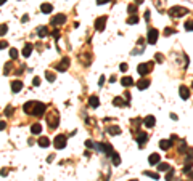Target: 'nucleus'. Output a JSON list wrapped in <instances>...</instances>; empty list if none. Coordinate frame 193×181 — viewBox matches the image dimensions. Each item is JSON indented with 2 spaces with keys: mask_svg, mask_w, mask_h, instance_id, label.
Masks as SVG:
<instances>
[{
  "mask_svg": "<svg viewBox=\"0 0 193 181\" xmlns=\"http://www.w3.org/2000/svg\"><path fill=\"white\" fill-rule=\"evenodd\" d=\"M153 64H155L153 61H148V63H140L139 67H137V71H139L140 75H147V74L153 69Z\"/></svg>",
  "mask_w": 193,
  "mask_h": 181,
  "instance_id": "f257e3e1",
  "label": "nucleus"
},
{
  "mask_svg": "<svg viewBox=\"0 0 193 181\" xmlns=\"http://www.w3.org/2000/svg\"><path fill=\"white\" fill-rule=\"evenodd\" d=\"M187 13H188V10L184 8V7H172V8L169 10V15L172 18H180L184 15H187Z\"/></svg>",
  "mask_w": 193,
  "mask_h": 181,
  "instance_id": "f03ea898",
  "label": "nucleus"
},
{
  "mask_svg": "<svg viewBox=\"0 0 193 181\" xmlns=\"http://www.w3.org/2000/svg\"><path fill=\"white\" fill-rule=\"evenodd\" d=\"M158 37H159V32H158V29H150L148 31V35H147V42L150 45H155L158 40Z\"/></svg>",
  "mask_w": 193,
  "mask_h": 181,
  "instance_id": "7ed1b4c3",
  "label": "nucleus"
},
{
  "mask_svg": "<svg viewBox=\"0 0 193 181\" xmlns=\"http://www.w3.org/2000/svg\"><path fill=\"white\" fill-rule=\"evenodd\" d=\"M53 144L56 149H65L66 148V136L65 135H56L53 140Z\"/></svg>",
  "mask_w": 193,
  "mask_h": 181,
  "instance_id": "20e7f679",
  "label": "nucleus"
},
{
  "mask_svg": "<svg viewBox=\"0 0 193 181\" xmlns=\"http://www.w3.org/2000/svg\"><path fill=\"white\" fill-rule=\"evenodd\" d=\"M44 112H45V104H44V103H36L34 111H32V116L42 117V116H44Z\"/></svg>",
  "mask_w": 193,
  "mask_h": 181,
  "instance_id": "39448f33",
  "label": "nucleus"
},
{
  "mask_svg": "<svg viewBox=\"0 0 193 181\" xmlns=\"http://www.w3.org/2000/svg\"><path fill=\"white\" fill-rule=\"evenodd\" d=\"M95 149H98V151H105V152H106V156H111V154H113V148H111V144H106V143L95 144Z\"/></svg>",
  "mask_w": 193,
  "mask_h": 181,
  "instance_id": "423d86ee",
  "label": "nucleus"
},
{
  "mask_svg": "<svg viewBox=\"0 0 193 181\" xmlns=\"http://www.w3.org/2000/svg\"><path fill=\"white\" fill-rule=\"evenodd\" d=\"M47 122H48L50 128L53 130V128H56V127H58V122H60V119H58V116H56V114H52V116H48V117H47Z\"/></svg>",
  "mask_w": 193,
  "mask_h": 181,
  "instance_id": "0eeeda50",
  "label": "nucleus"
},
{
  "mask_svg": "<svg viewBox=\"0 0 193 181\" xmlns=\"http://www.w3.org/2000/svg\"><path fill=\"white\" fill-rule=\"evenodd\" d=\"M68 66H69V58H63L61 63H60V64H56L58 72H65L66 69H68Z\"/></svg>",
  "mask_w": 193,
  "mask_h": 181,
  "instance_id": "6e6552de",
  "label": "nucleus"
},
{
  "mask_svg": "<svg viewBox=\"0 0 193 181\" xmlns=\"http://www.w3.org/2000/svg\"><path fill=\"white\" fill-rule=\"evenodd\" d=\"M65 23H66V16H65V15H56V16L52 18V24H53V26L65 24Z\"/></svg>",
  "mask_w": 193,
  "mask_h": 181,
  "instance_id": "1a4fd4ad",
  "label": "nucleus"
},
{
  "mask_svg": "<svg viewBox=\"0 0 193 181\" xmlns=\"http://www.w3.org/2000/svg\"><path fill=\"white\" fill-rule=\"evenodd\" d=\"M105 24H106V16H102L95 21V29L97 31H103L105 29Z\"/></svg>",
  "mask_w": 193,
  "mask_h": 181,
  "instance_id": "9d476101",
  "label": "nucleus"
},
{
  "mask_svg": "<svg viewBox=\"0 0 193 181\" xmlns=\"http://www.w3.org/2000/svg\"><path fill=\"white\" fill-rule=\"evenodd\" d=\"M145 127H148V128H151V127H155V124H156V119H155V116H147L143 120Z\"/></svg>",
  "mask_w": 193,
  "mask_h": 181,
  "instance_id": "9b49d317",
  "label": "nucleus"
},
{
  "mask_svg": "<svg viewBox=\"0 0 193 181\" xmlns=\"http://www.w3.org/2000/svg\"><path fill=\"white\" fill-rule=\"evenodd\" d=\"M148 87H150V80H148V79H140V80L137 82V88L139 90H147Z\"/></svg>",
  "mask_w": 193,
  "mask_h": 181,
  "instance_id": "f8f14e48",
  "label": "nucleus"
},
{
  "mask_svg": "<svg viewBox=\"0 0 193 181\" xmlns=\"http://www.w3.org/2000/svg\"><path fill=\"white\" fill-rule=\"evenodd\" d=\"M179 93H180V98L182 100H188L190 98V90L185 87V85H182L180 88H179Z\"/></svg>",
  "mask_w": 193,
  "mask_h": 181,
  "instance_id": "ddd939ff",
  "label": "nucleus"
},
{
  "mask_svg": "<svg viewBox=\"0 0 193 181\" xmlns=\"http://www.w3.org/2000/svg\"><path fill=\"white\" fill-rule=\"evenodd\" d=\"M147 140H148V135H147V133L140 132L139 135H137V141H139V146H140V148L145 144V141H147Z\"/></svg>",
  "mask_w": 193,
  "mask_h": 181,
  "instance_id": "4468645a",
  "label": "nucleus"
},
{
  "mask_svg": "<svg viewBox=\"0 0 193 181\" xmlns=\"http://www.w3.org/2000/svg\"><path fill=\"white\" fill-rule=\"evenodd\" d=\"M32 48H34L32 43H26L24 48H23V56H24V58H29V56H31V53H32Z\"/></svg>",
  "mask_w": 193,
  "mask_h": 181,
  "instance_id": "2eb2a0df",
  "label": "nucleus"
},
{
  "mask_svg": "<svg viewBox=\"0 0 193 181\" xmlns=\"http://www.w3.org/2000/svg\"><path fill=\"white\" fill-rule=\"evenodd\" d=\"M89 104H90V108H98V106H100V100H98V96L92 95V96L89 98Z\"/></svg>",
  "mask_w": 193,
  "mask_h": 181,
  "instance_id": "dca6fc26",
  "label": "nucleus"
},
{
  "mask_svg": "<svg viewBox=\"0 0 193 181\" xmlns=\"http://www.w3.org/2000/svg\"><path fill=\"white\" fill-rule=\"evenodd\" d=\"M171 146H172V140H161L159 141V148L164 149V151H167Z\"/></svg>",
  "mask_w": 193,
  "mask_h": 181,
  "instance_id": "f3484780",
  "label": "nucleus"
},
{
  "mask_svg": "<svg viewBox=\"0 0 193 181\" xmlns=\"http://www.w3.org/2000/svg\"><path fill=\"white\" fill-rule=\"evenodd\" d=\"M21 88H23V82H21V80H13L11 82V90L15 93H18Z\"/></svg>",
  "mask_w": 193,
  "mask_h": 181,
  "instance_id": "a211bd4d",
  "label": "nucleus"
},
{
  "mask_svg": "<svg viewBox=\"0 0 193 181\" xmlns=\"http://www.w3.org/2000/svg\"><path fill=\"white\" fill-rule=\"evenodd\" d=\"M37 144L40 146V148H48V146H50V140L47 136H42V138H39Z\"/></svg>",
  "mask_w": 193,
  "mask_h": 181,
  "instance_id": "6ab92c4d",
  "label": "nucleus"
},
{
  "mask_svg": "<svg viewBox=\"0 0 193 181\" xmlns=\"http://www.w3.org/2000/svg\"><path fill=\"white\" fill-rule=\"evenodd\" d=\"M159 160H161V156H159V154H151V156H150V159H148V162H150L151 165L159 164Z\"/></svg>",
  "mask_w": 193,
  "mask_h": 181,
  "instance_id": "aec40b11",
  "label": "nucleus"
},
{
  "mask_svg": "<svg viewBox=\"0 0 193 181\" xmlns=\"http://www.w3.org/2000/svg\"><path fill=\"white\" fill-rule=\"evenodd\" d=\"M34 106H36V103H32V101H29V103H26L24 104V108H23V111H24V112H32L34 111Z\"/></svg>",
  "mask_w": 193,
  "mask_h": 181,
  "instance_id": "412c9836",
  "label": "nucleus"
},
{
  "mask_svg": "<svg viewBox=\"0 0 193 181\" xmlns=\"http://www.w3.org/2000/svg\"><path fill=\"white\" fill-rule=\"evenodd\" d=\"M106 132L110 133V135H114V136H116V135H119V133H121V128L118 127V125H113V127H110Z\"/></svg>",
  "mask_w": 193,
  "mask_h": 181,
  "instance_id": "4be33fe9",
  "label": "nucleus"
},
{
  "mask_svg": "<svg viewBox=\"0 0 193 181\" xmlns=\"http://www.w3.org/2000/svg\"><path fill=\"white\" fill-rule=\"evenodd\" d=\"M40 10H42V13H52V11H53V7H52L50 3H42Z\"/></svg>",
  "mask_w": 193,
  "mask_h": 181,
  "instance_id": "5701e85b",
  "label": "nucleus"
},
{
  "mask_svg": "<svg viewBox=\"0 0 193 181\" xmlns=\"http://www.w3.org/2000/svg\"><path fill=\"white\" fill-rule=\"evenodd\" d=\"M122 85L124 87H130V85H134V79L132 77H122Z\"/></svg>",
  "mask_w": 193,
  "mask_h": 181,
  "instance_id": "b1692460",
  "label": "nucleus"
},
{
  "mask_svg": "<svg viewBox=\"0 0 193 181\" xmlns=\"http://www.w3.org/2000/svg\"><path fill=\"white\" fill-rule=\"evenodd\" d=\"M31 132H32L34 135H39V133L42 132V125L40 124H34L32 127H31Z\"/></svg>",
  "mask_w": 193,
  "mask_h": 181,
  "instance_id": "393cba45",
  "label": "nucleus"
},
{
  "mask_svg": "<svg viewBox=\"0 0 193 181\" xmlns=\"http://www.w3.org/2000/svg\"><path fill=\"white\" fill-rule=\"evenodd\" d=\"M37 32H39V37H40V39H44V37H45L47 34H48V29H47L45 26H40V27H39V31H37Z\"/></svg>",
  "mask_w": 193,
  "mask_h": 181,
  "instance_id": "a878e982",
  "label": "nucleus"
},
{
  "mask_svg": "<svg viewBox=\"0 0 193 181\" xmlns=\"http://www.w3.org/2000/svg\"><path fill=\"white\" fill-rule=\"evenodd\" d=\"M111 159H113V164H114V165H119L121 164V157H119V154H118V152L111 154Z\"/></svg>",
  "mask_w": 193,
  "mask_h": 181,
  "instance_id": "bb28decb",
  "label": "nucleus"
},
{
  "mask_svg": "<svg viewBox=\"0 0 193 181\" xmlns=\"http://www.w3.org/2000/svg\"><path fill=\"white\" fill-rule=\"evenodd\" d=\"M137 23H139V16L137 15H130L127 18V24H137Z\"/></svg>",
  "mask_w": 193,
  "mask_h": 181,
  "instance_id": "cd10ccee",
  "label": "nucleus"
},
{
  "mask_svg": "<svg viewBox=\"0 0 193 181\" xmlns=\"http://www.w3.org/2000/svg\"><path fill=\"white\" fill-rule=\"evenodd\" d=\"M113 103H114V106H118V108H119V106H122V104H126V106H127V103H124V101H122V98H119V96H116L114 100H113Z\"/></svg>",
  "mask_w": 193,
  "mask_h": 181,
  "instance_id": "c85d7f7f",
  "label": "nucleus"
},
{
  "mask_svg": "<svg viewBox=\"0 0 193 181\" xmlns=\"http://www.w3.org/2000/svg\"><path fill=\"white\" fill-rule=\"evenodd\" d=\"M143 175H147V176H150V178H153V180H159V175L158 173H155V172H143Z\"/></svg>",
  "mask_w": 193,
  "mask_h": 181,
  "instance_id": "c756f323",
  "label": "nucleus"
},
{
  "mask_svg": "<svg viewBox=\"0 0 193 181\" xmlns=\"http://www.w3.org/2000/svg\"><path fill=\"white\" fill-rule=\"evenodd\" d=\"M158 170H159V172H167V170H169V164H164V162H163V164H159Z\"/></svg>",
  "mask_w": 193,
  "mask_h": 181,
  "instance_id": "7c9ffc66",
  "label": "nucleus"
},
{
  "mask_svg": "<svg viewBox=\"0 0 193 181\" xmlns=\"http://www.w3.org/2000/svg\"><path fill=\"white\" fill-rule=\"evenodd\" d=\"M172 176H174V168H169L167 175H166V181H172Z\"/></svg>",
  "mask_w": 193,
  "mask_h": 181,
  "instance_id": "2f4dec72",
  "label": "nucleus"
},
{
  "mask_svg": "<svg viewBox=\"0 0 193 181\" xmlns=\"http://www.w3.org/2000/svg\"><path fill=\"white\" fill-rule=\"evenodd\" d=\"M45 79L48 82H55V74L53 72H45Z\"/></svg>",
  "mask_w": 193,
  "mask_h": 181,
  "instance_id": "473e14b6",
  "label": "nucleus"
},
{
  "mask_svg": "<svg viewBox=\"0 0 193 181\" xmlns=\"http://www.w3.org/2000/svg\"><path fill=\"white\" fill-rule=\"evenodd\" d=\"M10 58H11V59H16V58H18V50L16 48L10 50Z\"/></svg>",
  "mask_w": 193,
  "mask_h": 181,
  "instance_id": "72a5a7b5",
  "label": "nucleus"
},
{
  "mask_svg": "<svg viewBox=\"0 0 193 181\" xmlns=\"http://www.w3.org/2000/svg\"><path fill=\"white\" fill-rule=\"evenodd\" d=\"M184 27H185V31H193V21H187L184 24Z\"/></svg>",
  "mask_w": 193,
  "mask_h": 181,
  "instance_id": "f704fd0d",
  "label": "nucleus"
},
{
  "mask_svg": "<svg viewBox=\"0 0 193 181\" xmlns=\"http://www.w3.org/2000/svg\"><path fill=\"white\" fill-rule=\"evenodd\" d=\"M127 11L130 13V15H135L134 11H137V7H135L134 3H132V5H129V7H127Z\"/></svg>",
  "mask_w": 193,
  "mask_h": 181,
  "instance_id": "c9c22d12",
  "label": "nucleus"
},
{
  "mask_svg": "<svg viewBox=\"0 0 193 181\" xmlns=\"http://www.w3.org/2000/svg\"><path fill=\"white\" fill-rule=\"evenodd\" d=\"M3 114H5V116H11V114H13V108H11V106H8V108H5Z\"/></svg>",
  "mask_w": 193,
  "mask_h": 181,
  "instance_id": "e433bc0d",
  "label": "nucleus"
},
{
  "mask_svg": "<svg viewBox=\"0 0 193 181\" xmlns=\"http://www.w3.org/2000/svg\"><path fill=\"white\" fill-rule=\"evenodd\" d=\"M155 61H158V63H163V61H164V56H163L161 53H156V56H155Z\"/></svg>",
  "mask_w": 193,
  "mask_h": 181,
  "instance_id": "4c0bfd02",
  "label": "nucleus"
},
{
  "mask_svg": "<svg viewBox=\"0 0 193 181\" xmlns=\"http://www.w3.org/2000/svg\"><path fill=\"white\" fill-rule=\"evenodd\" d=\"M10 69H11V63H7V64H5V69H3V74H5V75L10 72Z\"/></svg>",
  "mask_w": 193,
  "mask_h": 181,
  "instance_id": "58836bf2",
  "label": "nucleus"
},
{
  "mask_svg": "<svg viewBox=\"0 0 193 181\" xmlns=\"http://www.w3.org/2000/svg\"><path fill=\"white\" fill-rule=\"evenodd\" d=\"M174 32H176V31H174L172 27H166L164 29V35H171V34H174Z\"/></svg>",
  "mask_w": 193,
  "mask_h": 181,
  "instance_id": "ea45409f",
  "label": "nucleus"
},
{
  "mask_svg": "<svg viewBox=\"0 0 193 181\" xmlns=\"http://www.w3.org/2000/svg\"><path fill=\"white\" fill-rule=\"evenodd\" d=\"M32 85H34V87H39V85H40V77H34Z\"/></svg>",
  "mask_w": 193,
  "mask_h": 181,
  "instance_id": "a19ab883",
  "label": "nucleus"
},
{
  "mask_svg": "<svg viewBox=\"0 0 193 181\" xmlns=\"http://www.w3.org/2000/svg\"><path fill=\"white\" fill-rule=\"evenodd\" d=\"M185 151H187V144H185V143H184V144H182L180 148H179V152H180V154H184Z\"/></svg>",
  "mask_w": 193,
  "mask_h": 181,
  "instance_id": "79ce46f5",
  "label": "nucleus"
},
{
  "mask_svg": "<svg viewBox=\"0 0 193 181\" xmlns=\"http://www.w3.org/2000/svg\"><path fill=\"white\" fill-rule=\"evenodd\" d=\"M7 31H8L7 24H2V35H5V34H7Z\"/></svg>",
  "mask_w": 193,
  "mask_h": 181,
  "instance_id": "37998d69",
  "label": "nucleus"
},
{
  "mask_svg": "<svg viewBox=\"0 0 193 181\" xmlns=\"http://www.w3.org/2000/svg\"><path fill=\"white\" fill-rule=\"evenodd\" d=\"M119 69L122 71V72H126V71H127V64H126V63H122V64L119 66Z\"/></svg>",
  "mask_w": 193,
  "mask_h": 181,
  "instance_id": "c03bdc74",
  "label": "nucleus"
},
{
  "mask_svg": "<svg viewBox=\"0 0 193 181\" xmlns=\"http://www.w3.org/2000/svg\"><path fill=\"white\" fill-rule=\"evenodd\" d=\"M85 146H87V148H95V144L92 143L90 140H89V141H85Z\"/></svg>",
  "mask_w": 193,
  "mask_h": 181,
  "instance_id": "a18cd8bd",
  "label": "nucleus"
},
{
  "mask_svg": "<svg viewBox=\"0 0 193 181\" xmlns=\"http://www.w3.org/2000/svg\"><path fill=\"white\" fill-rule=\"evenodd\" d=\"M52 35H53L55 39H58V37H60V31H56V29H55L53 32H52Z\"/></svg>",
  "mask_w": 193,
  "mask_h": 181,
  "instance_id": "49530a36",
  "label": "nucleus"
},
{
  "mask_svg": "<svg viewBox=\"0 0 193 181\" xmlns=\"http://www.w3.org/2000/svg\"><path fill=\"white\" fill-rule=\"evenodd\" d=\"M103 83H105V75H102V77H100V80H98V85H100V87H102Z\"/></svg>",
  "mask_w": 193,
  "mask_h": 181,
  "instance_id": "de8ad7c7",
  "label": "nucleus"
},
{
  "mask_svg": "<svg viewBox=\"0 0 193 181\" xmlns=\"http://www.w3.org/2000/svg\"><path fill=\"white\" fill-rule=\"evenodd\" d=\"M145 19H150V11H148V10H147V11H145Z\"/></svg>",
  "mask_w": 193,
  "mask_h": 181,
  "instance_id": "09e8293b",
  "label": "nucleus"
},
{
  "mask_svg": "<svg viewBox=\"0 0 193 181\" xmlns=\"http://www.w3.org/2000/svg\"><path fill=\"white\" fill-rule=\"evenodd\" d=\"M106 2H108V0H97V3H98V5H103V3H106Z\"/></svg>",
  "mask_w": 193,
  "mask_h": 181,
  "instance_id": "8fccbe9b",
  "label": "nucleus"
},
{
  "mask_svg": "<svg viewBox=\"0 0 193 181\" xmlns=\"http://www.w3.org/2000/svg\"><path fill=\"white\" fill-rule=\"evenodd\" d=\"M28 19H29V16H28V15H24V16H23V23H26Z\"/></svg>",
  "mask_w": 193,
  "mask_h": 181,
  "instance_id": "3c124183",
  "label": "nucleus"
},
{
  "mask_svg": "<svg viewBox=\"0 0 193 181\" xmlns=\"http://www.w3.org/2000/svg\"><path fill=\"white\" fill-rule=\"evenodd\" d=\"M135 3H137V5H140V3H143V0H135Z\"/></svg>",
  "mask_w": 193,
  "mask_h": 181,
  "instance_id": "603ef678",
  "label": "nucleus"
},
{
  "mask_svg": "<svg viewBox=\"0 0 193 181\" xmlns=\"http://www.w3.org/2000/svg\"><path fill=\"white\" fill-rule=\"evenodd\" d=\"M5 2H7V0H0V3H2V5H3V3H5Z\"/></svg>",
  "mask_w": 193,
  "mask_h": 181,
  "instance_id": "864d4df0",
  "label": "nucleus"
},
{
  "mask_svg": "<svg viewBox=\"0 0 193 181\" xmlns=\"http://www.w3.org/2000/svg\"><path fill=\"white\" fill-rule=\"evenodd\" d=\"M190 178H192V180H193V173H190Z\"/></svg>",
  "mask_w": 193,
  "mask_h": 181,
  "instance_id": "5fc2aeb1",
  "label": "nucleus"
},
{
  "mask_svg": "<svg viewBox=\"0 0 193 181\" xmlns=\"http://www.w3.org/2000/svg\"><path fill=\"white\" fill-rule=\"evenodd\" d=\"M192 88H193V83H192Z\"/></svg>",
  "mask_w": 193,
  "mask_h": 181,
  "instance_id": "6e6d98bb",
  "label": "nucleus"
}]
</instances>
